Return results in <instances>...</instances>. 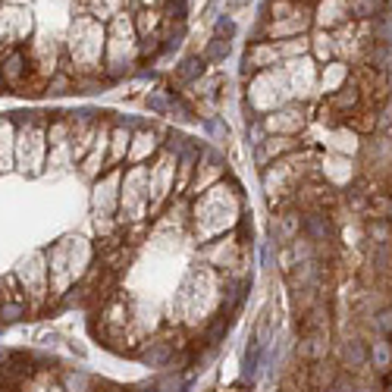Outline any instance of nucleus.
Instances as JSON below:
<instances>
[{
	"mask_svg": "<svg viewBox=\"0 0 392 392\" xmlns=\"http://www.w3.org/2000/svg\"><path fill=\"white\" fill-rule=\"evenodd\" d=\"M26 72H29V60L22 51H10L7 60L0 63V79H3L7 85H13V88L26 85Z\"/></svg>",
	"mask_w": 392,
	"mask_h": 392,
	"instance_id": "f257e3e1",
	"label": "nucleus"
},
{
	"mask_svg": "<svg viewBox=\"0 0 392 392\" xmlns=\"http://www.w3.org/2000/svg\"><path fill=\"white\" fill-rule=\"evenodd\" d=\"M304 229H308V239H314V242H323L329 235V223H327V217H320V214L304 217Z\"/></svg>",
	"mask_w": 392,
	"mask_h": 392,
	"instance_id": "f03ea898",
	"label": "nucleus"
},
{
	"mask_svg": "<svg viewBox=\"0 0 392 392\" xmlns=\"http://www.w3.org/2000/svg\"><path fill=\"white\" fill-rule=\"evenodd\" d=\"M10 132H13V126H10L7 120H0V170H10V154H13V148H10Z\"/></svg>",
	"mask_w": 392,
	"mask_h": 392,
	"instance_id": "7ed1b4c3",
	"label": "nucleus"
},
{
	"mask_svg": "<svg viewBox=\"0 0 392 392\" xmlns=\"http://www.w3.org/2000/svg\"><path fill=\"white\" fill-rule=\"evenodd\" d=\"M201 72H204V60L201 57H189L182 66H179L176 79H179V82H191V79L201 76Z\"/></svg>",
	"mask_w": 392,
	"mask_h": 392,
	"instance_id": "20e7f679",
	"label": "nucleus"
},
{
	"mask_svg": "<svg viewBox=\"0 0 392 392\" xmlns=\"http://www.w3.org/2000/svg\"><path fill=\"white\" fill-rule=\"evenodd\" d=\"M235 35V22L229 19V16H220V19H217V35L214 38H223V41H229Z\"/></svg>",
	"mask_w": 392,
	"mask_h": 392,
	"instance_id": "39448f33",
	"label": "nucleus"
},
{
	"mask_svg": "<svg viewBox=\"0 0 392 392\" xmlns=\"http://www.w3.org/2000/svg\"><path fill=\"white\" fill-rule=\"evenodd\" d=\"M229 54V41H223V38H214L210 41V47H207V60H223Z\"/></svg>",
	"mask_w": 392,
	"mask_h": 392,
	"instance_id": "423d86ee",
	"label": "nucleus"
},
{
	"mask_svg": "<svg viewBox=\"0 0 392 392\" xmlns=\"http://www.w3.org/2000/svg\"><path fill=\"white\" fill-rule=\"evenodd\" d=\"M170 13H173V19H176V22H182L185 19V0H173Z\"/></svg>",
	"mask_w": 392,
	"mask_h": 392,
	"instance_id": "0eeeda50",
	"label": "nucleus"
},
{
	"mask_svg": "<svg viewBox=\"0 0 392 392\" xmlns=\"http://www.w3.org/2000/svg\"><path fill=\"white\" fill-rule=\"evenodd\" d=\"M373 358H377V361H379V367H386V364H389V348H386V345H383V342H379V345H377V348H373Z\"/></svg>",
	"mask_w": 392,
	"mask_h": 392,
	"instance_id": "6e6552de",
	"label": "nucleus"
}]
</instances>
